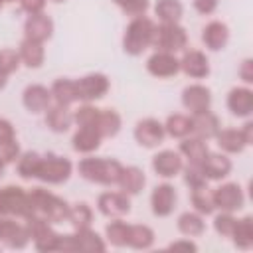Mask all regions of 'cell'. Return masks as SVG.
Segmentation results:
<instances>
[{
    "mask_svg": "<svg viewBox=\"0 0 253 253\" xmlns=\"http://www.w3.org/2000/svg\"><path fill=\"white\" fill-rule=\"evenodd\" d=\"M28 198H30L32 215H40V217L47 219L49 223H59V221L67 219L69 204L63 202L61 198H57L55 194H51L43 188H34L28 192Z\"/></svg>",
    "mask_w": 253,
    "mask_h": 253,
    "instance_id": "1",
    "label": "cell"
},
{
    "mask_svg": "<svg viewBox=\"0 0 253 253\" xmlns=\"http://www.w3.org/2000/svg\"><path fill=\"white\" fill-rule=\"evenodd\" d=\"M77 168H79V174L85 180L95 182V184H103V186H111V184L119 182L123 164L113 160V158H93V156H89V158H83Z\"/></svg>",
    "mask_w": 253,
    "mask_h": 253,
    "instance_id": "2",
    "label": "cell"
},
{
    "mask_svg": "<svg viewBox=\"0 0 253 253\" xmlns=\"http://www.w3.org/2000/svg\"><path fill=\"white\" fill-rule=\"evenodd\" d=\"M156 24L146 16H136L125 30L123 36V49L130 55H140L148 45H152Z\"/></svg>",
    "mask_w": 253,
    "mask_h": 253,
    "instance_id": "3",
    "label": "cell"
},
{
    "mask_svg": "<svg viewBox=\"0 0 253 253\" xmlns=\"http://www.w3.org/2000/svg\"><path fill=\"white\" fill-rule=\"evenodd\" d=\"M0 215H16V217H28L32 215L30 198L28 192L20 186H4L0 188Z\"/></svg>",
    "mask_w": 253,
    "mask_h": 253,
    "instance_id": "4",
    "label": "cell"
},
{
    "mask_svg": "<svg viewBox=\"0 0 253 253\" xmlns=\"http://www.w3.org/2000/svg\"><path fill=\"white\" fill-rule=\"evenodd\" d=\"M188 43V36L186 30L180 24H160L154 28V38H152V45L156 47V51H180L184 49Z\"/></svg>",
    "mask_w": 253,
    "mask_h": 253,
    "instance_id": "5",
    "label": "cell"
},
{
    "mask_svg": "<svg viewBox=\"0 0 253 253\" xmlns=\"http://www.w3.org/2000/svg\"><path fill=\"white\" fill-rule=\"evenodd\" d=\"M71 170H73V166H71L69 158L47 152L40 160L36 178H40L42 182H47V184H61L71 176Z\"/></svg>",
    "mask_w": 253,
    "mask_h": 253,
    "instance_id": "6",
    "label": "cell"
},
{
    "mask_svg": "<svg viewBox=\"0 0 253 253\" xmlns=\"http://www.w3.org/2000/svg\"><path fill=\"white\" fill-rule=\"evenodd\" d=\"M26 227L30 233V239L34 241L38 251H55L57 249V241H59V233H55L49 225L47 219L40 217V215H28L26 217Z\"/></svg>",
    "mask_w": 253,
    "mask_h": 253,
    "instance_id": "7",
    "label": "cell"
},
{
    "mask_svg": "<svg viewBox=\"0 0 253 253\" xmlns=\"http://www.w3.org/2000/svg\"><path fill=\"white\" fill-rule=\"evenodd\" d=\"M75 91H77V99L85 103L97 101L105 97V93L109 91V79L103 73H89L75 81Z\"/></svg>",
    "mask_w": 253,
    "mask_h": 253,
    "instance_id": "8",
    "label": "cell"
},
{
    "mask_svg": "<svg viewBox=\"0 0 253 253\" xmlns=\"http://www.w3.org/2000/svg\"><path fill=\"white\" fill-rule=\"evenodd\" d=\"M211 198H213V206L219 208L221 211H237L243 208V202H245V196H243V190L239 184H233V182H227V184H221L219 188H215L211 192Z\"/></svg>",
    "mask_w": 253,
    "mask_h": 253,
    "instance_id": "9",
    "label": "cell"
},
{
    "mask_svg": "<svg viewBox=\"0 0 253 253\" xmlns=\"http://www.w3.org/2000/svg\"><path fill=\"white\" fill-rule=\"evenodd\" d=\"M28 241H30V233L26 225L18 223L10 215H0V243L14 249H22L28 245Z\"/></svg>",
    "mask_w": 253,
    "mask_h": 253,
    "instance_id": "10",
    "label": "cell"
},
{
    "mask_svg": "<svg viewBox=\"0 0 253 253\" xmlns=\"http://www.w3.org/2000/svg\"><path fill=\"white\" fill-rule=\"evenodd\" d=\"M164 125L156 119H142L134 126V138L144 148H154L164 140Z\"/></svg>",
    "mask_w": 253,
    "mask_h": 253,
    "instance_id": "11",
    "label": "cell"
},
{
    "mask_svg": "<svg viewBox=\"0 0 253 253\" xmlns=\"http://www.w3.org/2000/svg\"><path fill=\"white\" fill-rule=\"evenodd\" d=\"M182 105L192 113H204V111H210V105H211V93L206 85H200V83H194V85H188L184 91H182Z\"/></svg>",
    "mask_w": 253,
    "mask_h": 253,
    "instance_id": "12",
    "label": "cell"
},
{
    "mask_svg": "<svg viewBox=\"0 0 253 253\" xmlns=\"http://www.w3.org/2000/svg\"><path fill=\"white\" fill-rule=\"evenodd\" d=\"M97 208L107 217H121L130 211V202L125 192H103L97 200Z\"/></svg>",
    "mask_w": 253,
    "mask_h": 253,
    "instance_id": "13",
    "label": "cell"
},
{
    "mask_svg": "<svg viewBox=\"0 0 253 253\" xmlns=\"http://www.w3.org/2000/svg\"><path fill=\"white\" fill-rule=\"evenodd\" d=\"M51 32H53V22L47 14L40 12V14H30L26 24H24V38L28 40H34V42H40L43 43L45 40L51 38Z\"/></svg>",
    "mask_w": 253,
    "mask_h": 253,
    "instance_id": "14",
    "label": "cell"
},
{
    "mask_svg": "<svg viewBox=\"0 0 253 253\" xmlns=\"http://www.w3.org/2000/svg\"><path fill=\"white\" fill-rule=\"evenodd\" d=\"M176 204V190L170 184H158L150 194V206L152 213L158 217H166L172 213Z\"/></svg>",
    "mask_w": 253,
    "mask_h": 253,
    "instance_id": "15",
    "label": "cell"
},
{
    "mask_svg": "<svg viewBox=\"0 0 253 253\" xmlns=\"http://www.w3.org/2000/svg\"><path fill=\"white\" fill-rule=\"evenodd\" d=\"M146 69L154 77H172V75H176L180 71V59H176L174 53L156 51V53H152L148 57Z\"/></svg>",
    "mask_w": 253,
    "mask_h": 253,
    "instance_id": "16",
    "label": "cell"
},
{
    "mask_svg": "<svg viewBox=\"0 0 253 253\" xmlns=\"http://www.w3.org/2000/svg\"><path fill=\"white\" fill-rule=\"evenodd\" d=\"M182 168H184V162L178 150H160L152 158V170L162 178H172Z\"/></svg>",
    "mask_w": 253,
    "mask_h": 253,
    "instance_id": "17",
    "label": "cell"
},
{
    "mask_svg": "<svg viewBox=\"0 0 253 253\" xmlns=\"http://www.w3.org/2000/svg\"><path fill=\"white\" fill-rule=\"evenodd\" d=\"M24 107L30 113H45V109L51 105V91L43 85H28L22 93Z\"/></svg>",
    "mask_w": 253,
    "mask_h": 253,
    "instance_id": "18",
    "label": "cell"
},
{
    "mask_svg": "<svg viewBox=\"0 0 253 253\" xmlns=\"http://www.w3.org/2000/svg\"><path fill=\"white\" fill-rule=\"evenodd\" d=\"M200 168L206 180H221L231 172V160L221 152H208Z\"/></svg>",
    "mask_w": 253,
    "mask_h": 253,
    "instance_id": "19",
    "label": "cell"
},
{
    "mask_svg": "<svg viewBox=\"0 0 253 253\" xmlns=\"http://www.w3.org/2000/svg\"><path fill=\"white\" fill-rule=\"evenodd\" d=\"M20 156V144L10 121L0 119V158L4 162H16Z\"/></svg>",
    "mask_w": 253,
    "mask_h": 253,
    "instance_id": "20",
    "label": "cell"
},
{
    "mask_svg": "<svg viewBox=\"0 0 253 253\" xmlns=\"http://www.w3.org/2000/svg\"><path fill=\"white\" fill-rule=\"evenodd\" d=\"M180 69L188 77L202 79L210 73V63H208V57L200 49H188L180 59Z\"/></svg>",
    "mask_w": 253,
    "mask_h": 253,
    "instance_id": "21",
    "label": "cell"
},
{
    "mask_svg": "<svg viewBox=\"0 0 253 253\" xmlns=\"http://www.w3.org/2000/svg\"><path fill=\"white\" fill-rule=\"evenodd\" d=\"M227 109L235 117H249L253 113V91L247 87H233L227 95Z\"/></svg>",
    "mask_w": 253,
    "mask_h": 253,
    "instance_id": "22",
    "label": "cell"
},
{
    "mask_svg": "<svg viewBox=\"0 0 253 253\" xmlns=\"http://www.w3.org/2000/svg\"><path fill=\"white\" fill-rule=\"evenodd\" d=\"M219 119L211 113V111H204V113H196L192 115V134L204 140H210L217 134L219 130Z\"/></svg>",
    "mask_w": 253,
    "mask_h": 253,
    "instance_id": "23",
    "label": "cell"
},
{
    "mask_svg": "<svg viewBox=\"0 0 253 253\" xmlns=\"http://www.w3.org/2000/svg\"><path fill=\"white\" fill-rule=\"evenodd\" d=\"M227 40H229V28H227L223 22H219V20L210 22V24L202 30V42H204L206 47L211 49V51L223 49L225 43H227Z\"/></svg>",
    "mask_w": 253,
    "mask_h": 253,
    "instance_id": "24",
    "label": "cell"
},
{
    "mask_svg": "<svg viewBox=\"0 0 253 253\" xmlns=\"http://www.w3.org/2000/svg\"><path fill=\"white\" fill-rule=\"evenodd\" d=\"M73 123V113L69 111L67 105H59V103H51L45 109V125L55 130V132H65Z\"/></svg>",
    "mask_w": 253,
    "mask_h": 253,
    "instance_id": "25",
    "label": "cell"
},
{
    "mask_svg": "<svg viewBox=\"0 0 253 253\" xmlns=\"http://www.w3.org/2000/svg\"><path fill=\"white\" fill-rule=\"evenodd\" d=\"M117 184L121 186V190L126 196H134V194H138L144 188L146 178H144V172L140 168H136V166H123Z\"/></svg>",
    "mask_w": 253,
    "mask_h": 253,
    "instance_id": "26",
    "label": "cell"
},
{
    "mask_svg": "<svg viewBox=\"0 0 253 253\" xmlns=\"http://www.w3.org/2000/svg\"><path fill=\"white\" fill-rule=\"evenodd\" d=\"M101 138H103V136L99 134V130H97L95 126H79V128L75 130L71 142H73V148H75L77 152L89 154V152H93V150L99 148Z\"/></svg>",
    "mask_w": 253,
    "mask_h": 253,
    "instance_id": "27",
    "label": "cell"
},
{
    "mask_svg": "<svg viewBox=\"0 0 253 253\" xmlns=\"http://www.w3.org/2000/svg\"><path fill=\"white\" fill-rule=\"evenodd\" d=\"M180 154H182V158H188V164H196V166H200L202 164V160L206 158V154L210 152L208 150V144H206V140L204 138H198V136H186L182 142H180V150H178Z\"/></svg>",
    "mask_w": 253,
    "mask_h": 253,
    "instance_id": "28",
    "label": "cell"
},
{
    "mask_svg": "<svg viewBox=\"0 0 253 253\" xmlns=\"http://www.w3.org/2000/svg\"><path fill=\"white\" fill-rule=\"evenodd\" d=\"M18 53H20V61L28 67H40L43 63V57H45V51H43V45L40 42H34V40H28L24 38L20 47H18Z\"/></svg>",
    "mask_w": 253,
    "mask_h": 253,
    "instance_id": "29",
    "label": "cell"
},
{
    "mask_svg": "<svg viewBox=\"0 0 253 253\" xmlns=\"http://www.w3.org/2000/svg\"><path fill=\"white\" fill-rule=\"evenodd\" d=\"M213 138L217 140V146L223 152H229V154H237L247 146L243 136H241V132L235 130V128H219Z\"/></svg>",
    "mask_w": 253,
    "mask_h": 253,
    "instance_id": "30",
    "label": "cell"
},
{
    "mask_svg": "<svg viewBox=\"0 0 253 253\" xmlns=\"http://www.w3.org/2000/svg\"><path fill=\"white\" fill-rule=\"evenodd\" d=\"M95 128L99 130V134H101L103 138L115 136V134L121 130V115H119L115 109H101Z\"/></svg>",
    "mask_w": 253,
    "mask_h": 253,
    "instance_id": "31",
    "label": "cell"
},
{
    "mask_svg": "<svg viewBox=\"0 0 253 253\" xmlns=\"http://www.w3.org/2000/svg\"><path fill=\"white\" fill-rule=\"evenodd\" d=\"M49 91H51V99H53L55 103H59V105H67V107H69L71 103L77 101L75 81H71V79H65V77L55 79Z\"/></svg>",
    "mask_w": 253,
    "mask_h": 253,
    "instance_id": "32",
    "label": "cell"
},
{
    "mask_svg": "<svg viewBox=\"0 0 253 253\" xmlns=\"http://www.w3.org/2000/svg\"><path fill=\"white\" fill-rule=\"evenodd\" d=\"M182 12L184 8L178 0H158L154 6V14L164 24H178L182 18Z\"/></svg>",
    "mask_w": 253,
    "mask_h": 253,
    "instance_id": "33",
    "label": "cell"
},
{
    "mask_svg": "<svg viewBox=\"0 0 253 253\" xmlns=\"http://www.w3.org/2000/svg\"><path fill=\"white\" fill-rule=\"evenodd\" d=\"M178 229L188 237H198L206 231V223L198 211H186L178 217Z\"/></svg>",
    "mask_w": 253,
    "mask_h": 253,
    "instance_id": "34",
    "label": "cell"
},
{
    "mask_svg": "<svg viewBox=\"0 0 253 253\" xmlns=\"http://www.w3.org/2000/svg\"><path fill=\"white\" fill-rule=\"evenodd\" d=\"M231 237H233L235 247H239V249H251L253 247V219L249 215H245L243 219H237Z\"/></svg>",
    "mask_w": 253,
    "mask_h": 253,
    "instance_id": "35",
    "label": "cell"
},
{
    "mask_svg": "<svg viewBox=\"0 0 253 253\" xmlns=\"http://www.w3.org/2000/svg\"><path fill=\"white\" fill-rule=\"evenodd\" d=\"M164 130L174 138H186L188 134H192V117H186V115H180V113L170 115L166 119Z\"/></svg>",
    "mask_w": 253,
    "mask_h": 253,
    "instance_id": "36",
    "label": "cell"
},
{
    "mask_svg": "<svg viewBox=\"0 0 253 253\" xmlns=\"http://www.w3.org/2000/svg\"><path fill=\"white\" fill-rule=\"evenodd\" d=\"M154 243V231L148 225L136 223L128 229V247L132 249H148Z\"/></svg>",
    "mask_w": 253,
    "mask_h": 253,
    "instance_id": "37",
    "label": "cell"
},
{
    "mask_svg": "<svg viewBox=\"0 0 253 253\" xmlns=\"http://www.w3.org/2000/svg\"><path fill=\"white\" fill-rule=\"evenodd\" d=\"M67 221H69L75 229H85V227H89L91 221H93V211H91V208H89L85 202H77V204L69 206Z\"/></svg>",
    "mask_w": 253,
    "mask_h": 253,
    "instance_id": "38",
    "label": "cell"
},
{
    "mask_svg": "<svg viewBox=\"0 0 253 253\" xmlns=\"http://www.w3.org/2000/svg\"><path fill=\"white\" fill-rule=\"evenodd\" d=\"M75 235H77V241H79V251L83 253H95V251H105V241L91 229V227H85V229H75Z\"/></svg>",
    "mask_w": 253,
    "mask_h": 253,
    "instance_id": "39",
    "label": "cell"
},
{
    "mask_svg": "<svg viewBox=\"0 0 253 253\" xmlns=\"http://www.w3.org/2000/svg\"><path fill=\"white\" fill-rule=\"evenodd\" d=\"M190 200H192L194 210H196L200 215H208V213H211V211L215 210L213 198H211V192L208 190V186L194 188L192 194H190Z\"/></svg>",
    "mask_w": 253,
    "mask_h": 253,
    "instance_id": "40",
    "label": "cell"
},
{
    "mask_svg": "<svg viewBox=\"0 0 253 253\" xmlns=\"http://www.w3.org/2000/svg\"><path fill=\"white\" fill-rule=\"evenodd\" d=\"M128 229H130V225L125 223V221H121V219L111 221V223L105 227V233H107L109 243L115 245V247H125V245H128Z\"/></svg>",
    "mask_w": 253,
    "mask_h": 253,
    "instance_id": "41",
    "label": "cell"
},
{
    "mask_svg": "<svg viewBox=\"0 0 253 253\" xmlns=\"http://www.w3.org/2000/svg\"><path fill=\"white\" fill-rule=\"evenodd\" d=\"M40 160H42V154L38 152H24L22 156H18V174L26 180L30 178H36L38 174V168H40Z\"/></svg>",
    "mask_w": 253,
    "mask_h": 253,
    "instance_id": "42",
    "label": "cell"
},
{
    "mask_svg": "<svg viewBox=\"0 0 253 253\" xmlns=\"http://www.w3.org/2000/svg\"><path fill=\"white\" fill-rule=\"evenodd\" d=\"M99 111H101V109H97V107L85 103V105H81L79 109H75L73 121H75L79 126H95V125H97V119H99Z\"/></svg>",
    "mask_w": 253,
    "mask_h": 253,
    "instance_id": "43",
    "label": "cell"
},
{
    "mask_svg": "<svg viewBox=\"0 0 253 253\" xmlns=\"http://www.w3.org/2000/svg\"><path fill=\"white\" fill-rule=\"evenodd\" d=\"M18 67H20V53L10 47L0 49V71L12 75L14 71H18Z\"/></svg>",
    "mask_w": 253,
    "mask_h": 253,
    "instance_id": "44",
    "label": "cell"
},
{
    "mask_svg": "<svg viewBox=\"0 0 253 253\" xmlns=\"http://www.w3.org/2000/svg\"><path fill=\"white\" fill-rule=\"evenodd\" d=\"M125 14L136 18V16H144V12L148 10L150 2L148 0H113Z\"/></svg>",
    "mask_w": 253,
    "mask_h": 253,
    "instance_id": "45",
    "label": "cell"
},
{
    "mask_svg": "<svg viewBox=\"0 0 253 253\" xmlns=\"http://www.w3.org/2000/svg\"><path fill=\"white\" fill-rule=\"evenodd\" d=\"M235 223H237V219L231 215V211H221V213L215 215V219H213L215 231H217L219 235H223V237H231V233H233V229H235Z\"/></svg>",
    "mask_w": 253,
    "mask_h": 253,
    "instance_id": "46",
    "label": "cell"
},
{
    "mask_svg": "<svg viewBox=\"0 0 253 253\" xmlns=\"http://www.w3.org/2000/svg\"><path fill=\"white\" fill-rule=\"evenodd\" d=\"M184 182L190 186V190H194V188L206 186V176H204V172H202L200 166L188 164V166L184 168Z\"/></svg>",
    "mask_w": 253,
    "mask_h": 253,
    "instance_id": "47",
    "label": "cell"
},
{
    "mask_svg": "<svg viewBox=\"0 0 253 253\" xmlns=\"http://www.w3.org/2000/svg\"><path fill=\"white\" fill-rule=\"evenodd\" d=\"M55 251H63V253H73V251H79V241H77V235H59V241H57V249Z\"/></svg>",
    "mask_w": 253,
    "mask_h": 253,
    "instance_id": "48",
    "label": "cell"
},
{
    "mask_svg": "<svg viewBox=\"0 0 253 253\" xmlns=\"http://www.w3.org/2000/svg\"><path fill=\"white\" fill-rule=\"evenodd\" d=\"M20 4L28 14H40L45 8V0H20Z\"/></svg>",
    "mask_w": 253,
    "mask_h": 253,
    "instance_id": "49",
    "label": "cell"
},
{
    "mask_svg": "<svg viewBox=\"0 0 253 253\" xmlns=\"http://www.w3.org/2000/svg\"><path fill=\"white\" fill-rule=\"evenodd\" d=\"M194 8L200 12V14H211L215 8H217V0H194Z\"/></svg>",
    "mask_w": 253,
    "mask_h": 253,
    "instance_id": "50",
    "label": "cell"
},
{
    "mask_svg": "<svg viewBox=\"0 0 253 253\" xmlns=\"http://www.w3.org/2000/svg\"><path fill=\"white\" fill-rule=\"evenodd\" d=\"M239 75H241V79H243L245 83H251V81H253V61H251V59H245V61L241 63Z\"/></svg>",
    "mask_w": 253,
    "mask_h": 253,
    "instance_id": "51",
    "label": "cell"
},
{
    "mask_svg": "<svg viewBox=\"0 0 253 253\" xmlns=\"http://www.w3.org/2000/svg\"><path fill=\"white\" fill-rule=\"evenodd\" d=\"M168 249H170V251H196L198 247H196V243L184 239V241H174V243H170Z\"/></svg>",
    "mask_w": 253,
    "mask_h": 253,
    "instance_id": "52",
    "label": "cell"
},
{
    "mask_svg": "<svg viewBox=\"0 0 253 253\" xmlns=\"http://www.w3.org/2000/svg\"><path fill=\"white\" fill-rule=\"evenodd\" d=\"M239 132H241V136H243L245 144H251V142H253V123H245V125H243V128H241Z\"/></svg>",
    "mask_w": 253,
    "mask_h": 253,
    "instance_id": "53",
    "label": "cell"
},
{
    "mask_svg": "<svg viewBox=\"0 0 253 253\" xmlns=\"http://www.w3.org/2000/svg\"><path fill=\"white\" fill-rule=\"evenodd\" d=\"M6 81H8V75L0 71V89H4V85H6Z\"/></svg>",
    "mask_w": 253,
    "mask_h": 253,
    "instance_id": "54",
    "label": "cell"
},
{
    "mask_svg": "<svg viewBox=\"0 0 253 253\" xmlns=\"http://www.w3.org/2000/svg\"><path fill=\"white\" fill-rule=\"evenodd\" d=\"M4 164H6V162L0 158V176H2V172H4Z\"/></svg>",
    "mask_w": 253,
    "mask_h": 253,
    "instance_id": "55",
    "label": "cell"
},
{
    "mask_svg": "<svg viewBox=\"0 0 253 253\" xmlns=\"http://www.w3.org/2000/svg\"><path fill=\"white\" fill-rule=\"evenodd\" d=\"M2 2H6V4H12V2H20V0H2Z\"/></svg>",
    "mask_w": 253,
    "mask_h": 253,
    "instance_id": "56",
    "label": "cell"
},
{
    "mask_svg": "<svg viewBox=\"0 0 253 253\" xmlns=\"http://www.w3.org/2000/svg\"><path fill=\"white\" fill-rule=\"evenodd\" d=\"M51 2H55V4H61V2H65V0H51Z\"/></svg>",
    "mask_w": 253,
    "mask_h": 253,
    "instance_id": "57",
    "label": "cell"
},
{
    "mask_svg": "<svg viewBox=\"0 0 253 253\" xmlns=\"http://www.w3.org/2000/svg\"><path fill=\"white\" fill-rule=\"evenodd\" d=\"M2 4H4V2H2V0H0V6H2Z\"/></svg>",
    "mask_w": 253,
    "mask_h": 253,
    "instance_id": "58",
    "label": "cell"
}]
</instances>
